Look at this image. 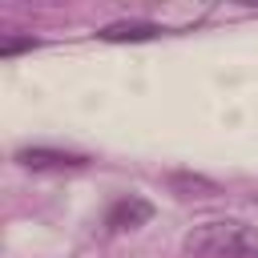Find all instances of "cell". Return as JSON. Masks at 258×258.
Segmentation results:
<instances>
[{"mask_svg":"<svg viewBox=\"0 0 258 258\" xmlns=\"http://www.w3.org/2000/svg\"><path fill=\"white\" fill-rule=\"evenodd\" d=\"M185 254L194 258H258V230L246 222H202L185 234Z\"/></svg>","mask_w":258,"mask_h":258,"instance_id":"1","label":"cell"},{"mask_svg":"<svg viewBox=\"0 0 258 258\" xmlns=\"http://www.w3.org/2000/svg\"><path fill=\"white\" fill-rule=\"evenodd\" d=\"M173 189H185V198H189L194 189H202V194H214V181H206V177H173Z\"/></svg>","mask_w":258,"mask_h":258,"instance_id":"5","label":"cell"},{"mask_svg":"<svg viewBox=\"0 0 258 258\" xmlns=\"http://www.w3.org/2000/svg\"><path fill=\"white\" fill-rule=\"evenodd\" d=\"M97 36H101V40H153V36H161V24H149V20H121V24H105Z\"/></svg>","mask_w":258,"mask_h":258,"instance_id":"4","label":"cell"},{"mask_svg":"<svg viewBox=\"0 0 258 258\" xmlns=\"http://www.w3.org/2000/svg\"><path fill=\"white\" fill-rule=\"evenodd\" d=\"M149 218H153V206H149L145 198H121V202L109 206L105 226H109L113 234H121V230H137V226H145Z\"/></svg>","mask_w":258,"mask_h":258,"instance_id":"2","label":"cell"},{"mask_svg":"<svg viewBox=\"0 0 258 258\" xmlns=\"http://www.w3.org/2000/svg\"><path fill=\"white\" fill-rule=\"evenodd\" d=\"M16 161L28 165V169H77V165H85L89 157H81V153H60V149H20Z\"/></svg>","mask_w":258,"mask_h":258,"instance_id":"3","label":"cell"},{"mask_svg":"<svg viewBox=\"0 0 258 258\" xmlns=\"http://www.w3.org/2000/svg\"><path fill=\"white\" fill-rule=\"evenodd\" d=\"M28 48H36V40H32V36H20V40L12 36V40H4V44H0V56H16V52H28Z\"/></svg>","mask_w":258,"mask_h":258,"instance_id":"6","label":"cell"}]
</instances>
